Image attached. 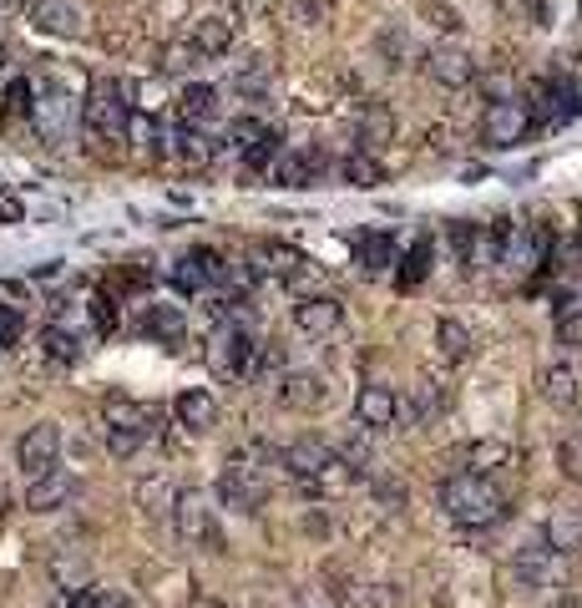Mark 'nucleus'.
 <instances>
[{
  "label": "nucleus",
  "mask_w": 582,
  "mask_h": 608,
  "mask_svg": "<svg viewBox=\"0 0 582 608\" xmlns=\"http://www.w3.org/2000/svg\"><path fill=\"white\" fill-rule=\"evenodd\" d=\"M355 416L365 431H390V426L400 421V396H396V385H385V381H370L365 391L355 396Z\"/></svg>",
  "instance_id": "9"
},
{
  "label": "nucleus",
  "mask_w": 582,
  "mask_h": 608,
  "mask_svg": "<svg viewBox=\"0 0 582 608\" xmlns=\"http://www.w3.org/2000/svg\"><path fill=\"white\" fill-rule=\"evenodd\" d=\"M172 497H178V492H172L168 476H142V482H137V503H142L147 517H168Z\"/></svg>",
  "instance_id": "30"
},
{
  "label": "nucleus",
  "mask_w": 582,
  "mask_h": 608,
  "mask_svg": "<svg viewBox=\"0 0 582 608\" xmlns=\"http://www.w3.org/2000/svg\"><path fill=\"white\" fill-rule=\"evenodd\" d=\"M92 319H96V330H102V335H112V330H117V300H112V294H96Z\"/></svg>",
  "instance_id": "39"
},
{
  "label": "nucleus",
  "mask_w": 582,
  "mask_h": 608,
  "mask_svg": "<svg viewBox=\"0 0 582 608\" xmlns=\"http://www.w3.org/2000/svg\"><path fill=\"white\" fill-rule=\"evenodd\" d=\"M213 608H224V604H213Z\"/></svg>",
  "instance_id": "46"
},
{
  "label": "nucleus",
  "mask_w": 582,
  "mask_h": 608,
  "mask_svg": "<svg viewBox=\"0 0 582 608\" xmlns=\"http://www.w3.org/2000/svg\"><path fill=\"white\" fill-rule=\"evenodd\" d=\"M102 421L117 426V431H137V437H158V410L142 406V401H127V396H106L102 406Z\"/></svg>",
  "instance_id": "15"
},
{
  "label": "nucleus",
  "mask_w": 582,
  "mask_h": 608,
  "mask_svg": "<svg viewBox=\"0 0 582 608\" xmlns=\"http://www.w3.org/2000/svg\"><path fill=\"white\" fill-rule=\"evenodd\" d=\"M52 608H102V588H92V583L87 588H67Z\"/></svg>",
  "instance_id": "38"
},
{
  "label": "nucleus",
  "mask_w": 582,
  "mask_h": 608,
  "mask_svg": "<svg viewBox=\"0 0 582 608\" xmlns=\"http://www.w3.org/2000/svg\"><path fill=\"white\" fill-rule=\"evenodd\" d=\"M562 608H582V594H578V598H568V604H562Z\"/></svg>",
  "instance_id": "44"
},
{
  "label": "nucleus",
  "mask_w": 582,
  "mask_h": 608,
  "mask_svg": "<svg viewBox=\"0 0 582 608\" xmlns=\"http://www.w3.org/2000/svg\"><path fill=\"white\" fill-rule=\"evenodd\" d=\"M543 396L552 401L557 410H578V401H582L578 371H572V365H547L543 371Z\"/></svg>",
  "instance_id": "22"
},
{
  "label": "nucleus",
  "mask_w": 582,
  "mask_h": 608,
  "mask_svg": "<svg viewBox=\"0 0 582 608\" xmlns=\"http://www.w3.org/2000/svg\"><path fill=\"white\" fill-rule=\"evenodd\" d=\"M172 416H178V426H187V431H208V426L218 421V401H213L208 391H183V396L172 401Z\"/></svg>",
  "instance_id": "19"
},
{
  "label": "nucleus",
  "mask_w": 582,
  "mask_h": 608,
  "mask_svg": "<svg viewBox=\"0 0 582 608\" xmlns=\"http://www.w3.org/2000/svg\"><path fill=\"white\" fill-rule=\"evenodd\" d=\"M552 330H557V340H562V345H572V350H578V345H582V304H578V300L557 304Z\"/></svg>",
  "instance_id": "34"
},
{
  "label": "nucleus",
  "mask_w": 582,
  "mask_h": 608,
  "mask_svg": "<svg viewBox=\"0 0 582 608\" xmlns=\"http://www.w3.org/2000/svg\"><path fill=\"white\" fill-rule=\"evenodd\" d=\"M253 259H259V274H274V279H299V269L309 264L299 249H284V244H259L253 249Z\"/></svg>",
  "instance_id": "21"
},
{
  "label": "nucleus",
  "mask_w": 582,
  "mask_h": 608,
  "mask_svg": "<svg viewBox=\"0 0 582 608\" xmlns=\"http://www.w3.org/2000/svg\"><path fill=\"white\" fill-rule=\"evenodd\" d=\"M172 143H178V158H183L187 168H208L213 153H218V147H213V137L203 133V127H187V122L172 133Z\"/></svg>",
  "instance_id": "27"
},
{
  "label": "nucleus",
  "mask_w": 582,
  "mask_h": 608,
  "mask_svg": "<svg viewBox=\"0 0 582 608\" xmlns=\"http://www.w3.org/2000/svg\"><path fill=\"white\" fill-rule=\"evenodd\" d=\"M450 244H456V259L471 269L481 254V228L477 224H450Z\"/></svg>",
  "instance_id": "36"
},
{
  "label": "nucleus",
  "mask_w": 582,
  "mask_h": 608,
  "mask_svg": "<svg viewBox=\"0 0 582 608\" xmlns=\"http://www.w3.org/2000/svg\"><path fill=\"white\" fill-rule=\"evenodd\" d=\"M340 178L350 188H365V193H370V188L385 183V168H380V158H375V153H365V147H360V153H350V158L340 162Z\"/></svg>",
  "instance_id": "25"
},
{
  "label": "nucleus",
  "mask_w": 582,
  "mask_h": 608,
  "mask_svg": "<svg viewBox=\"0 0 582 608\" xmlns=\"http://www.w3.org/2000/svg\"><path fill=\"white\" fill-rule=\"evenodd\" d=\"M334 451H330V441H319V437H299V441H289V447H278L274 451V462L284 466L289 476H299V482H309V476L319 472V466L330 462Z\"/></svg>",
  "instance_id": "14"
},
{
  "label": "nucleus",
  "mask_w": 582,
  "mask_h": 608,
  "mask_svg": "<svg viewBox=\"0 0 582 608\" xmlns=\"http://www.w3.org/2000/svg\"><path fill=\"white\" fill-rule=\"evenodd\" d=\"M278 401L289 410H319L330 401V381L319 371H284L278 375Z\"/></svg>",
  "instance_id": "13"
},
{
  "label": "nucleus",
  "mask_w": 582,
  "mask_h": 608,
  "mask_svg": "<svg viewBox=\"0 0 582 608\" xmlns=\"http://www.w3.org/2000/svg\"><path fill=\"white\" fill-rule=\"evenodd\" d=\"M172 284H178L183 294H203V290H213V284H228L224 254H213V249H193V254H183V259L172 264Z\"/></svg>",
  "instance_id": "7"
},
{
  "label": "nucleus",
  "mask_w": 582,
  "mask_h": 608,
  "mask_svg": "<svg viewBox=\"0 0 582 608\" xmlns=\"http://www.w3.org/2000/svg\"><path fill=\"white\" fill-rule=\"evenodd\" d=\"M269 497V476L264 466H253L249 457H233V462L218 472V503L233 507V513H259Z\"/></svg>",
  "instance_id": "4"
},
{
  "label": "nucleus",
  "mask_w": 582,
  "mask_h": 608,
  "mask_svg": "<svg viewBox=\"0 0 582 608\" xmlns=\"http://www.w3.org/2000/svg\"><path fill=\"white\" fill-rule=\"evenodd\" d=\"M162 67H168V71L198 67V52H193V41H187V46H168V52H162Z\"/></svg>",
  "instance_id": "41"
},
{
  "label": "nucleus",
  "mask_w": 582,
  "mask_h": 608,
  "mask_svg": "<svg viewBox=\"0 0 582 608\" xmlns=\"http://www.w3.org/2000/svg\"><path fill=\"white\" fill-rule=\"evenodd\" d=\"M133 87L127 81H92V92L81 102V122H87V133L102 137V143H122V137L133 133Z\"/></svg>",
  "instance_id": "2"
},
{
  "label": "nucleus",
  "mask_w": 582,
  "mask_h": 608,
  "mask_svg": "<svg viewBox=\"0 0 582 608\" xmlns=\"http://www.w3.org/2000/svg\"><path fill=\"white\" fill-rule=\"evenodd\" d=\"M178 112H183L187 127L213 122V117H218V87H208V81H187L183 97H178Z\"/></svg>",
  "instance_id": "18"
},
{
  "label": "nucleus",
  "mask_w": 582,
  "mask_h": 608,
  "mask_svg": "<svg viewBox=\"0 0 582 608\" xmlns=\"http://www.w3.org/2000/svg\"><path fill=\"white\" fill-rule=\"evenodd\" d=\"M21 5H36V0H21Z\"/></svg>",
  "instance_id": "45"
},
{
  "label": "nucleus",
  "mask_w": 582,
  "mask_h": 608,
  "mask_svg": "<svg viewBox=\"0 0 582 608\" xmlns=\"http://www.w3.org/2000/svg\"><path fill=\"white\" fill-rule=\"evenodd\" d=\"M36 112V92H31V81L26 77H15L11 87H5V122H21Z\"/></svg>",
  "instance_id": "35"
},
{
  "label": "nucleus",
  "mask_w": 582,
  "mask_h": 608,
  "mask_svg": "<svg viewBox=\"0 0 582 608\" xmlns=\"http://www.w3.org/2000/svg\"><path fill=\"white\" fill-rule=\"evenodd\" d=\"M172 513H178V532H183L187 542H208L213 553H218V528H213V513L208 503H203V492H178L172 497Z\"/></svg>",
  "instance_id": "11"
},
{
  "label": "nucleus",
  "mask_w": 582,
  "mask_h": 608,
  "mask_svg": "<svg viewBox=\"0 0 582 608\" xmlns=\"http://www.w3.org/2000/svg\"><path fill=\"white\" fill-rule=\"evenodd\" d=\"M278 147H284V137H278V127H264V137H259V143H249L239 153L243 158V168L249 172H269L274 168V158H278Z\"/></svg>",
  "instance_id": "32"
},
{
  "label": "nucleus",
  "mask_w": 582,
  "mask_h": 608,
  "mask_svg": "<svg viewBox=\"0 0 582 608\" xmlns=\"http://www.w3.org/2000/svg\"><path fill=\"white\" fill-rule=\"evenodd\" d=\"M41 350H46V360H56V365H77L81 360V340L71 335V325H46V335H41Z\"/></svg>",
  "instance_id": "28"
},
{
  "label": "nucleus",
  "mask_w": 582,
  "mask_h": 608,
  "mask_svg": "<svg viewBox=\"0 0 582 608\" xmlns=\"http://www.w3.org/2000/svg\"><path fill=\"white\" fill-rule=\"evenodd\" d=\"M562 476L582 482V462H578V441H562Z\"/></svg>",
  "instance_id": "43"
},
{
  "label": "nucleus",
  "mask_w": 582,
  "mask_h": 608,
  "mask_svg": "<svg viewBox=\"0 0 582 608\" xmlns=\"http://www.w3.org/2000/svg\"><path fill=\"white\" fill-rule=\"evenodd\" d=\"M56 462H61V426H56V421L26 426L21 441H15V466L26 472V482H31V476H41V472H52Z\"/></svg>",
  "instance_id": "5"
},
{
  "label": "nucleus",
  "mask_w": 582,
  "mask_h": 608,
  "mask_svg": "<svg viewBox=\"0 0 582 608\" xmlns=\"http://www.w3.org/2000/svg\"><path fill=\"white\" fill-rule=\"evenodd\" d=\"M355 254H360V269H365V274H385V269L396 264V244H390V234H360Z\"/></svg>",
  "instance_id": "26"
},
{
  "label": "nucleus",
  "mask_w": 582,
  "mask_h": 608,
  "mask_svg": "<svg viewBox=\"0 0 582 608\" xmlns=\"http://www.w3.org/2000/svg\"><path fill=\"white\" fill-rule=\"evenodd\" d=\"M31 21H36V31L61 36V41L87 36V11H81L77 0H36V5H31Z\"/></svg>",
  "instance_id": "8"
},
{
  "label": "nucleus",
  "mask_w": 582,
  "mask_h": 608,
  "mask_svg": "<svg viewBox=\"0 0 582 608\" xmlns=\"http://www.w3.org/2000/svg\"><path fill=\"white\" fill-rule=\"evenodd\" d=\"M425 21H431V26H441V31H461V15L450 11V5H441V0H431V5H425Z\"/></svg>",
  "instance_id": "42"
},
{
  "label": "nucleus",
  "mask_w": 582,
  "mask_h": 608,
  "mask_svg": "<svg viewBox=\"0 0 582 608\" xmlns=\"http://www.w3.org/2000/svg\"><path fill=\"white\" fill-rule=\"evenodd\" d=\"M441 513H446L450 522H461V528H491V522L506 513V497L491 476L450 472L446 482H441Z\"/></svg>",
  "instance_id": "1"
},
{
  "label": "nucleus",
  "mask_w": 582,
  "mask_h": 608,
  "mask_svg": "<svg viewBox=\"0 0 582 608\" xmlns=\"http://www.w3.org/2000/svg\"><path fill=\"white\" fill-rule=\"evenodd\" d=\"M466 462H471L466 472H481V476H487L491 462H506V447H502V441H477V447L466 451Z\"/></svg>",
  "instance_id": "37"
},
{
  "label": "nucleus",
  "mask_w": 582,
  "mask_h": 608,
  "mask_svg": "<svg viewBox=\"0 0 582 608\" xmlns=\"http://www.w3.org/2000/svg\"><path fill=\"white\" fill-rule=\"evenodd\" d=\"M77 497V476L52 466V472H41L26 482V513H61V507Z\"/></svg>",
  "instance_id": "10"
},
{
  "label": "nucleus",
  "mask_w": 582,
  "mask_h": 608,
  "mask_svg": "<svg viewBox=\"0 0 582 608\" xmlns=\"http://www.w3.org/2000/svg\"><path fill=\"white\" fill-rule=\"evenodd\" d=\"M543 542H547V553H578L582 548V522L578 517H552L543 528Z\"/></svg>",
  "instance_id": "31"
},
{
  "label": "nucleus",
  "mask_w": 582,
  "mask_h": 608,
  "mask_svg": "<svg viewBox=\"0 0 582 608\" xmlns=\"http://www.w3.org/2000/svg\"><path fill=\"white\" fill-rule=\"evenodd\" d=\"M425 269H431V238L415 234V238H411V249H406V259H400L396 284H400V290H415V284L425 279Z\"/></svg>",
  "instance_id": "29"
},
{
  "label": "nucleus",
  "mask_w": 582,
  "mask_h": 608,
  "mask_svg": "<svg viewBox=\"0 0 582 608\" xmlns=\"http://www.w3.org/2000/svg\"><path fill=\"white\" fill-rule=\"evenodd\" d=\"M425 77L456 92V87H471V81H477V61H471V52H461V46H431V52H425Z\"/></svg>",
  "instance_id": "12"
},
{
  "label": "nucleus",
  "mask_w": 582,
  "mask_h": 608,
  "mask_svg": "<svg viewBox=\"0 0 582 608\" xmlns=\"http://www.w3.org/2000/svg\"><path fill=\"white\" fill-rule=\"evenodd\" d=\"M274 162H278L274 178L284 188H305L324 172V158H319V153H305V147H294V153H284V158H274Z\"/></svg>",
  "instance_id": "20"
},
{
  "label": "nucleus",
  "mask_w": 582,
  "mask_h": 608,
  "mask_svg": "<svg viewBox=\"0 0 582 608\" xmlns=\"http://www.w3.org/2000/svg\"><path fill=\"white\" fill-rule=\"evenodd\" d=\"M239 41V21L233 15H198L193 26V52L198 56H228Z\"/></svg>",
  "instance_id": "17"
},
{
  "label": "nucleus",
  "mask_w": 582,
  "mask_h": 608,
  "mask_svg": "<svg viewBox=\"0 0 582 608\" xmlns=\"http://www.w3.org/2000/svg\"><path fill=\"white\" fill-rule=\"evenodd\" d=\"M390 137H396V112L385 102H365V112H360V143H365V153L390 143Z\"/></svg>",
  "instance_id": "23"
},
{
  "label": "nucleus",
  "mask_w": 582,
  "mask_h": 608,
  "mask_svg": "<svg viewBox=\"0 0 582 608\" xmlns=\"http://www.w3.org/2000/svg\"><path fill=\"white\" fill-rule=\"evenodd\" d=\"M142 330L158 335V340H178V335H183V309H172V304H147Z\"/></svg>",
  "instance_id": "33"
},
{
  "label": "nucleus",
  "mask_w": 582,
  "mask_h": 608,
  "mask_svg": "<svg viewBox=\"0 0 582 608\" xmlns=\"http://www.w3.org/2000/svg\"><path fill=\"white\" fill-rule=\"evenodd\" d=\"M436 345H441V360H446V365H461V360H471V350H477V340H471V330H466L461 319H441Z\"/></svg>",
  "instance_id": "24"
},
{
  "label": "nucleus",
  "mask_w": 582,
  "mask_h": 608,
  "mask_svg": "<svg viewBox=\"0 0 582 608\" xmlns=\"http://www.w3.org/2000/svg\"><path fill=\"white\" fill-rule=\"evenodd\" d=\"M340 319H344V304L334 294H305V300L294 304V325L305 335H330V330H340Z\"/></svg>",
  "instance_id": "16"
},
{
  "label": "nucleus",
  "mask_w": 582,
  "mask_h": 608,
  "mask_svg": "<svg viewBox=\"0 0 582 608\" xmlns=\"http://www.w3.org/2000/svg\"><path fill=\"white\" fill-rule=\"evenodd\" d=\"M527 127H532V112L522 102H512V97H497V102H487V112H481V143L487 147L522 143Z\"/></svg>",
  "instance_id": "6"
},
{
  "label": "nucleus",
  "mask_w": 582,
  "mask_h": 608,
  "mask_svg": "<svg viewBox=\"0 0 582 608\" xmlns=\"http://www.w3.org/2000/svg\"><path fill=\"white\" fill-rule=\"evenodd\" d=\"M203 360H208V371L218 375V381H249V360H253V335L243 330V325H218V330L208 335V350H203Z\"/></svg>",
  "instance_id": "3"
},
{
  "label": "nucleus",
  "mask_w": 582,
  "mask_h": 608,
  "mask_svg": "<svg viewBox=\"0 0 582 608\" xmlns=\"http://www.w3.org/2000/svg\"><path fill=\"white\" fill-rule=\"evenodd\" d=\"M15 340H21V309H11V304L0 300V350Z\"/></svg>",
  "instance_id": "40"
}]
</instances>
